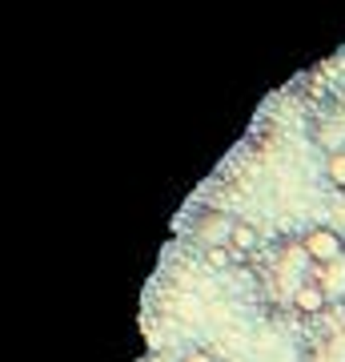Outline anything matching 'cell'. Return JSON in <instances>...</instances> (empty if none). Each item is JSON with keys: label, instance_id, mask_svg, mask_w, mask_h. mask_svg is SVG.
<instances>
[{"label": "cell", "instance_id": "3957f363", "mask_svg": "<svg viewBox=\"0 0 345 362\" xmlns=\"http://www.w3.org/2000/svg\"><path fill=\"white\" fill-rule=\"evenodd\" d=\"M309 141L317 149V165L325 185L345 194V101L341 105L333 101L329 109H321L309 121Z\"/></svg>", "mask_w": 345, "mask_h": 362}, {"label": "cell", "instance_id": "5b68a950", "mask_svg": "<svg viewBox=\"0 0 345 362\" xmlns=\"http://www.w3.org/2000/svg\"><path fill=\"white\" fill-rule=\"evenodd\" d=\"M177 362H221V358H217V354H213L209 346H189Z\"/></svg>", "mask_w": 345, "mask_h": 362}, {"label": "cell", "instance_id": "277c9868", "mask_svg": "<svg viewBox=\"0 0 345 362\" xmlns=\"http://www.w3.org/2000/svg\"><path fill=\"white\" fill-rule=\"evenodd\" d=\"M301 362H345V310L309 326L301 342Z\"/></svg>", "mask_w": 345, "mask_h": 362}, {"label": "cell", "instance_id": "6da1fadb", "mask_svg": "<svg viewBox=\"0 0 345 362\" xmlns=\"http://www.w3.org/2000/svg\"><path fill=\"white\" fill-rule=\"evenodd\" d=\"M253 298L265 318L317 326L345 310V233L333 226L277 233L253 258Z\"/></svg>", "mask_w": 345, "mask_h": 362}, {"label": "cell", "instance_id": "7a4b0ae2", "mask_svg": "<svg viewBox=\"0 0 345 362\" xmlns=\"http://www.w3.org/2000/svg\"><path fill=\"white\" fill-rule=\"evenodd\" d=\"M189 246L201 254V258L217 262V266H229V262H249L261 254L265 242H257V230L249 221L233 218V214H217V209H205L189 221Z\"/></svg>", "mask_w": 345, "mask_h": 362}]
</instances>
